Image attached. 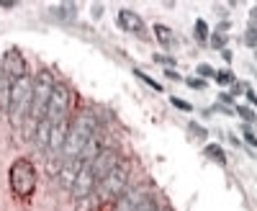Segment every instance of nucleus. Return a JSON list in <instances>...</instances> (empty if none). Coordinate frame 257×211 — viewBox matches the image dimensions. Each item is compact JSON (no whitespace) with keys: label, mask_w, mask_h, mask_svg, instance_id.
Returning a JSON list of instances; mask_svg holds the SVG:
<instances>
[{"label":"nucleus","mask_w":257,"mask_h":211,"mask_svg":"<svg viewBox=\"0 0 257 211\" xmlns=\"http://www.w3.org/2000/svg\"><path fill=\"white\" fill-rule=\"evenodd\" d=\"M242 134H244V142H247V144H250V147H257V134L250 129V124L242 126Z\"/></svg>","instance_id":"nucleus-21"},{"label":"nucleus","mask_w":257,"mask_h":211,"mask_svg":"<svg viewBox=\"0 0 257 211\" xmlns=\"http://www.w3.org/2000/svg\"><path fill=\"white\" fill-rule=\"evenodd\" d=\"M154 62H160V65H165L167 70L175 67V59H172V57H165V54H154Z\"/></svg>","instance_id":"nucleus-25"},{"label":"nucleus","mask_w":257,"mask_h":211,"mask_svg":"<svg viewBox=\"0 0 257 211\" xmlns=\"http://www.w3.org/2000/svg\"><path fill=\"white\" fill-rule=\"evenodd\" d=\"M31 103H34V80L29 75L11 80V98H8L5 111L16 129H21L26 118H31Z\"/></svg>","instance_id":"nucleus-2"},{"label":"nucleus","mask_w":257,"mask_h":211,"mask_svg":"<svg viewBox=\"0 0 257 211\" xmlns=\"http://www.w3.org/2000/svg\"><path fill=\"white\" fill-rule=\"evenodd\" d=\"M57 13H59L62 18H75V5H59Z\"/></svg>","instance_id":"nucleus-27"},{"label":"nucleus","mask_w":257,"mask_h":211,"mask_svg":"<svg viewBox=\"0 0 257 211\" xmlns=\"http://www.w3.org/2000/svg\"><path fill=\"white\" fill-rule=\"evenodd\" d=\"M136 211H160V209H157V204H154V198H144Z\"/></svg>","instance_id":"nucleus-26"},{"label":"nucleus","mask_w":257,"mask_h":211,"mask_svg":"<svg viewBox=\"0 0 257 211\" xmlns=\"http://www.w3.org/2000/svg\"><path fill=\"white\" fill-rule=\"evenodd\" d=\"M3 70H5V75L11 77V80H18V77H26V75H29L26 57H23V54L18 52L16 47H13V49H5V54H3Z\"/></svg>","instance_id":"nucleus-9"},{"label":"nucleus","mask_w":257,"mask_h":211,"mask_svg":"<svg viewBox=\"0 0 257 211\" xmlns=\"http://www.w3.org/2000/svg\"><path fill=\"white\" fill-rule=\"evenodd\" d=\"M196 39L198 41H208V23L206 21H196Z\"/></svg>","instance_id":"nucleus-17"},{"label":"nucleus","mask_w":257,"mask_h":211,"mask_svg":"<svg viewBox=\"0 0 257 211\" xmlns=\"http://www.w3.org/2000/svg\"><path fill=\"white\" fill-rule=\"evenodd\" d=\"M100 13H103V5H93V16L100 18Z\"/></svg>","instance_id":"nucleus-32"},{"label":"nucleus","mask_w":257,"mask_h":211,"mask_svg":"<svg viewBox=\"0 0 257 211\" xmlns=\"http://www.w3.org/2000/svg\"><path fill=\"white\" fill-rule=\"evenodd\" d=\"M188 132H190V134H196L198 139H206V136H208V132L203 129V126H198V124H193V121L188 124Z\"/></svg>","instance_id":"nucleus-23"},{"label":"nucleus","mask_w":257,"mask_h":211,"mask_svg":"<svg viewBox=\"0 0 257 211\" xmlns=\"http://www.w3.org/2000/svg\"><path fill=\"white\" fill-rule=\"evenodd\" d=\"M208 44H211V47H214V49H224L226 47V34H211L208 36Z\"/></svg>","instance_id":"nucleus-16"},{"label":"nucleus","mask_w":257,"mask_h":211,"mask_svg":"<svg viewBox=\"0 0 257 211\" xmlns=\"http://www.w3.org/2000/svg\"><path fill=\"white\" fill-rule=\"evenodd\" d=\"M54 77L49 70H39L34 77V103H31V129L36 132L41 118H47V108H49V100H52V93H54Z\"/></svg>","instance_id":"nucleus-3"},{"label":"nucleus","mask_w":257,"mask_h":211,"mask_svg":"<svg viewBox=\"0 0 257 211\" xmlns=\"http://www.w3.org/2000/svg\"><path fill=\"white\" fill-rule=\"evenodd\" d=\"M95 188H98V180L93 175V170H90V162H82L77 178H75V183H72V188H70L72 198L82 201V198H88L90 193H95Z\"/></svg>","instance_id":"nucleus-8"},{"label":"nucleus","mask_w":257,"mask_h":211,"mask_svg":"<svg viewBox=\"0 0 257 211\" xmlns=\"http://www.w3.org/2000/svg\"><path fill=\"white\" fill-rule=\"evenodd\" d=\"M134 75H136V77H139L142 82H147V85H149L152 90H157V93H160V90H162V85H160V82H154V80H152L149 75H144V72H142V70H134Z\"/></svg>","instance_id":"nucleus-18"},{"label":"nucleus","mask_w":257,"mask_h":211,"mask_svg":"<svg viewBox=\"0 0 257 211\" xmlns=\"http://www.w3.org/2000/svg\"><path fill=\"white\" fill-rule=\"evenodd\" d=\"M203 152H206V157H211L216 165H221V168L226 165V154H224V150H221L219 144H206V150H203Z\"/></svg>","instance_id":"nucleus-14"},{"label":"nucleus","mask_w":257,"mask_h":211,"mask_svg":"<svg viewBox=\"0 0 257 211\" xmlns=\"http://www.w3.org/2000/svg\"><path fill=\"white\" fill-rule=\"evenodd\" d=\"M128 173H131L128 162L121 160L103 180L98 183L95 198L100 201V204H106V201H116V198H121V196L126 193V188H128Z\"/></svg>","instance_id":"nucleus-4"},{"label":"nucleus","mask_w":257,"mask_h":211,"mask_svg":"<svg viewBox=\"0 0 257 211\" xmlns=\"http://www.w3.org/2000/svg\"><path fill=\"white\" fill-rule=\"evenodd\" d=\"M70 108H72V93L64 82H57L54 85V93L49 100V108H47V118L49 124H64L70 121Z\"/></svg>","instance_id":"nucleus-6"},{"label":"nucleus","mask_w":257,"mask_h":211,"mask_svg":"<svg viewBox=\"0 0 257 211\" xmlns=\"http://www.w3.org/2000/svg\"><path fill=\"white\" fill-rule=\"evenodd\" d=\"M165 75H167L170 80H180V75H178V72H175V70H167V72H165Z\"/></svg>","instance_id":"nucleus-30"},{"label":"nucleus","mask_w":257,"mask_h":211,"mask_svg":"<svg viewBox=\"0 0 257 211\" xmlns=\"http://www.w3.org/2000/svg\"><path fill=\"white\" fill-rule=\"evenodd\" d=\"M198 75H201V80L203 77H216V70L211 65H198Z\"/></svg>","instance_id":"nucleus-24"},{"label":"nucleus","mask_w":257,"mask_h":211,"mask_svg":"<svg viewBox=\"0 0 257 211\" xmlns=\"http://www.w3.org/2000/svg\"><path fill=\"white\" fill-rule=\"evenodd\" d=\"M244 44L247 47H257V26H250L244 31Z\"/></svg>","instance_id":"nucleus-20"},{"label":"nucleus","mask_w":257,"mask_h":211,"mask_svg":"<svg viewBox=\"0 0 257 211\" xmlns=\"http://www.w3.org/2000/svg\"><path fill=\"white\" fill-rule=\"evenodd\" d=\"M8 98H11V77L3 70V54H0V103L3 108H8Z\"/></svg>","instance_id":"nucleus-12"},{"label":"nucleus","mask_w":257,"mask_h":211,"mask_svg":"<svg viewBox=\"0 0 257 211\" xmlns=\"http://www.w3.org/2000/svg\"><path fill=\"white\" fill-rule=\"evenodd\" d=\"M219 100H221V103H234V98L229 96V93H221V96H219Z\"/></svg>","instance_id":"nucleus-29"},{"label":"nucleus","mask_w":257,"mask_h":211,"mask_svg":"<svg viewBox=\"0 0 257 211\" xmlns=\"http://www.w3.org/2000/svg\"><path fill=\"white\" fill-rule=\"evenodd\" d=\"M8 180H11V188L18 198H29L34 191H36V168L31 160L26 157H18L11 170H8Z\"/></svg>","instance_id":"nucleus-5"},{"label":"nucleus","mask_w":257,"mask_h":211,"mask_svg":"<svg viewBox=\"0 0 257 211\" xmlns=\"http://www.w3.org/2000/svg\"><path fill=\"white\" fill-rule=\"evenodd\" d=\"M0 116H3V103H0Z\"/></svg>","instance_id":"nucleus-36"},{"label":"nucleus","mask_w":257,"mask_h":211,"mask_svg":"<svg viewBox=\"0 0 257 211\" xmlns=\"http://www.w3.org/2000/svg\"><path fill=\"white\" fill-rule=\"evenodd\" d=\"M252 18H255V21H257V5L252 8Z\"/></svg>","instance_id":"nucleus-35"},{"label":"nucleus","mask_w":257,"mask_h":211,"mask_svg":"<svg viewBox=\"0 0 257 211\" xmlns=\"http://www.w3.org/2000/svg\"><path fill=\"white\" fill-rule=\"evenodd\" d=\"M98 134V118L93 114L82 111L72 118L70 124V134H67V142L62 147V154H59V168L62 165H70V162H80L85 147L90 144V139Z\"/></svg>","instance_id":"nucleus-1"},{"label":"nucleus","mask_w":257,"mask_h":211,"mask_svg":"<svg viewBox=\"0 0 257 211\" xmlns=\"http://www.w3.org/2000/svg\"><path fill=\"white\" fill-rule=\"evenodd\" d=\"M237 114H239L247 124H255V121H257V114L252 111L250 106H237Z\"/></svg>","instance_id":"nucleus-15"},{"label":"nucleus","mask_w":257,"mask_h":211,"mask_svg":"<svg viewBox=\"0 0 257 211\" xmlns=\"http://www.w3.org/2000/svg\"><path fill=\"white\" fill-rule=\"evenodd\" d=\"M247 100H250V103H255V106H257V96L252 93V90H247Z\"/></svg>","instance_id":"nucleus-31"},{"label":"nucleus","mask_w":257,"mask_h":211,"mask_svg":"<svg viewBox=\"0 0 257 211\" xmlns=\"http://www.w3.org/2000/svg\"><path fill=\"white\" fill-rule=\"evenodd\" d=\"M216 82L219 85H234V75L229 70H221V72H216Z\"/></svg>","instance_id":"nucleus-19"},{"label":"nucleus","mask_w":257,"mask_h":211,"mask_svg":"<svg viewBox=\"0 0 257 211\" xmlns=\"http://www.w3.org/2000/svg\"><path fill=\"white\" fill-rule=\"evenodd\" d=\"M170 103L175 106V108H180V111H188V114L193 111V106L188 103V100H183V98H175V96H170Z\"/></svg>","instance_id":"nucleus-22"},{"label":"nucleus","mask_w":257,"mask_h":211,"mask_svg":"<svg viewBox=\"0 0 257 211\" xmlns=\"http://www.w3.org/2000/svg\"><path fill=\"white\" fill-rule=\"evenodd\" d=\"M16 3H11V0H0V8H13Z\"/></svg>","instance_id":"nucleus-34"},{"label":"nucleus","mask_w":257,"mask_h":211,"mask_svg":"<svg viewBox=\"0 0 257 211\" xmlns=\"http://www.w3.org/2000/svg\"><path fill=\"white\" fill-rule=\"evenodd\" d=\"M154 36H157V41L162 44L165 49H170V47H175V34H172L167 26H162V23H157L154 26Z\"/></svg>","instance_id":"nucleus-13"},{"label":"nucleus","mask_w":257,"mask_h":211,"mask_svg":"<svg viewBox=\"0 0 257 211\" xmlns=\"http://www.w3.org/2000/svg\"><path fill=\"white\" fill-rule=\"evenodd\" d=\"M162 211H170V209H162Z\"/></svg>","instance_id":"nucleus-37"},{"label":"nucleus","mask_w":257,"mask_h":211,"mask_svg":"<svg viewBox=\"0 0 257 211\" xmlns=\"http://www.w3.org/2000/svg\"><path fill=\"white\" fill-rule=\"evenodd\" d=\"M185 85H188V88H196V90H203V88H206V80H201V77H188Z\"/></svg>","instance_id":"nucleus-28"},{"label":"nucleus","mask_w":257,"mask_h":211,"mask_svg":"<svg viewBox=\"0 0 257 211\" xmlns=\"http://www.w3.org/2000/svg\"><path fill=\"white\" fill-rule=\"evenodd\" d=\"M93 211H100V209H93Z\"/></svg>","instance_id":"nucleus-38"},{"label":"nucleus","mask_w":257,"mask_h":211,"mask_svg":"<svg viewBox=\"0 0 257 211\" xmlns=\"http://www.w3.org/2000/svg\"><path fill=\"white\" fill-rule=\"evenodd\" d=\"M221 57H224L226 62H232V52H229V49H221Z\"/></svg>","instance_id":"nucleus-33"},{"label":"nucleus","mask_w":257,"mask_h":211,"mask_svg":"<svg viewBox=\"0 0 257 211\" xmlns=\"http://www.w3.org/2000/svg\"><path fill=\"white\" fill-rule=\"evenodd\" d=\"M121 162V154H118V150L116 147H103L95 157H93V162H90V170H93V175H95V180L100 183L108 173H111L116 165Z\"/></svg>","instance_id":"nucleus-7"},{"label":"nucleus","mask_w":257,"mask_h":211,"mask_svg":"<svg viewBox=\"0 0 257 211\" xmlns=\"http://www.w3.org/2000/svg\"><path fill=\"white\" fill-rule=\"evenodd\" d=\"M144 198H149V191H147L144 186H139V188H131V191H126V193H124L121 198H116V206H113V211H136Z\"/></svg>","instance_id":"nucleus-10"},{"label":"nucleus","mask_w":257,"mask_h":211,"mask_svg":"<svg viewBox=\"0 0 257 211\" xmlns=\"http://www.w3.org/2000/svg\"><path fill=\"white\" fill-rule=\"evenodd\" d=\"M118 26H121L124 31L128 34H144V21L139 18V13H134V11H118Z\"/></svg>","instance_id":"nucleus-11"}]
</instances>
